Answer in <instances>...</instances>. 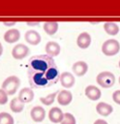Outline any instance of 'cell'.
<instances>
[{
  "instance_id": "6da1fadb",
  "label": "cell",
  "mask_w": 120,
  "mask_h": 124,
  "mask_svg": "<svg viewBox=\"0 0 120 124\" xmlns=\"http://www.w3.org/2000/svg\"><path fill=\"white\" fill-rule=\"evenodd\" d=\"M28 76L29 82L33 87H45L56 82L59 71L52 57L37 55L29 61Z\"/></svg>"
},
{
  "instance_id": "7a4b0ae2",
  "label": "cell",
  "mask_w": 120,
  "mask_h": 124,
  "mask_svg": "<svg viewBox=\"0 0 120 124\" xmlns=\"http://www.w3.org/2000/svg\"><path fill=\"white\" fill-rule=\"evenodd\" d=\"M20 80L16 76H11L7 78L2 83V89H4L8 95H14L18 89Z\"/></svg>"
},
{
  "instance_id": "3957f363",
  "label": "cell",
  "mask_w": 120,
  "mask_h": 124,
  "mask_svg": "<svg viewBox=\"0 0 120 124\" xmlns=\"http://www.w3.org/2000/svg\"><path fill=\"white\" fill-rule=\"evenodd\" d=\"M119 50H120V45L118 41L114 39L106 40L102 46V51L106 56H113L117 54Z\"/></svg>"
},
{
  "instance_id": "277c9868",
  "label": "cell",
  "mask_w": 120,
  "mask_h": 124,
  "mask_svg": "<svg viewBox=\"0 0 120 124\" xmlns=\"http://www.w3.org/2000/svg\"><path fill=\"white\" fill-rule=\"evenodd\" d=\"M97 82L104 88H109L113 86L115 82V77L110 72H102L97 76Z\"/></svg>"
},
{
  "instance_id": "5b68a950",
  "label": "cell",
  "mask_w": 120,
  "mask_h": 124,
  "mask_svg": "<svg viewBox=\"0 0 120 124\" xmlns=\"http://www.w3.org/2000/svg\"><path fill=\"white\" fill-rule=\"evenodd\" d=\"M30 53V49L27 46L23 44H18L14 46L12 50V55L15 59H23Z\"/></svg>"
},
{
  "instance_id": "8992f818",
  "label": "cell",
  "mask_w": 120,
  "mask_h": 124,
  "mask_svg": "<svg viewBox=\"0 0 120 124\" xmlns=\"http://www.w3.org/2000/svg\"><path fill=\"white\" fill-rule=\"evenodd\" d=\"M30 115H31V118L33 119V121L42 122L45 117V108L43 107L36 106L31 109Z\"/></svg>"
},
{
  "instance_id": "52a82bcc",
  "label": "cell",
  "mask_w": 120,
  "mask_h": 124,
  "mask_svg": "<svg viewBox=\"0 0 120 124\" xmlns=\"http://www.w3.org/2000/svg\"><path fill=\"white\" fill-rule=\"evenodd\" d=\"M85 95L88 99L92 100V101H97L101 98L102 96V92L101 90L97 87V86H94V85H88L86 86L85 88Z\"/></svg>"
},
{
  "instance_id": "ba28073f",
  "label": "cell",
  "mask_w": 120,
  "mask_h": 124,
  "mask_svg": "<svg viewBox=\"0 0 120 124\" xmlns=\"http://www.w3.org/2000/svg\"><path fill=\"white\" fill-rule=\"evenodd\" d=\"M91 44V36L89 35V33L87 32H82L78 35L77 39H76V45L82 48V49H85L87 47H89Z\"/></svg>"
},
{
  "instance_id": "9c48e42d",
  "label": "cell",
  "mask_w": 120,
  "mask_h": 124,
  "mask_svg": "<svg viewBox=\"0 0 120 124\" xmlns=\"http://www.w3.org/2000/svg\"><path fill=\"white\" fill-rule=\"evenodd\" d=\"M64 117V113L61 110V108L54 107L52 108L48 112V118L53 123H61L62 119Z\"/></svg>"
},
{
  "instance_id": "30bf717a",
  "label": "cell",
  "mask_w": 120,
  "mask_h": 124,
  "mask_svg": "<svg viewBox=\"0 0 120 124\" xmlns=\"http://www.w3.org/2000/svg\"><path fill=\"white\" fill-rule=\"evenodd\" d=\"M88 71V65L84 61H77L73 65V72L77 77L84 76Z\"/></svg>"
},
{
  "instance_id": "8fae6325",
  "label": "cell",
  "mask_w": 120,
  "mask_h": 124,
  "mask_svg": "<svg viewBox=\"0 0 120 124\" xmlns=\"http://www.w3.org/2000/svg\"><path fill=\"white\" fill-rule=\"evenodd\" d=\"M75 77L69 72H64L60 76V82L65 88H71L75 84Z\"/></svg>"
},
{
  "instance_id": "7c38bea8",
  "label": "cell",
  "mask_w": 120,
  "mask_h": 124,
  "mask_svg": "<svg viewBox=\"0 0 120 124\" xmlns=\"http://www.w3.org/2000/svg\"><path fill=\"white\" fill-rule=\"evenodd\" d=\"M25 41L30 44V45H33V46H36L38 44H40L41 42V35L35 31V30H29L25 33Z\"/></svg>"
},
{
  "instance_id": "4fadbf2b",
  "label": "cell",
  "mask_w": 120,
  "mask_h": 124,
  "mask_svg": "<svg viewBox=\"0 0 120 124\" xmlns=\"http://www.w3.org/2000/svg\"><path fill=\"white\" fill-rule=\"evenodd\" d=\"M73 100V95L69 90H62L58 92L57 95V101L61 106H67L69 105Z\"/></svg>"
},
{
  "instance_id": "5bb4252c",
  "label": "cell",
  "mask_w": 120,
  "mask_h": 124,
  "mask_svg": "<svg viewBox=\"0 0 120 124\" xmlns=\"http://www.w3.org/2000/svg\"><path fill=\"white\" fill-rule=\"evenodd\" d=\"M60 50H61V47L59 44L56 42H48L45 45V52L50 57L57 56L60 53Z\"/></svg>"
},
{
  "instance_id": "9a60e30c",
  "label": "cell",
  "mask_w": 120,
  "mask_h": 124,
  "mask_svg": "<svg viewBox=\"0 0 120 124\" xmlns=\"http://www.w3.org/2000/svg\"><path fill=\"white\" fill-rule=\"evenodd\" d=\"M96 110L102 116H108L113 111V108L109 104H106L105 102H100L96 106Z\"/></svg>"
},
{
  "instance_id": "2e32d148",
  "label": "cell",
  "mask_w": 120,
  "mask_h": 124,
  "mask_svg": "<svg viewBox=\"0 0 120 124\" xmlns=\"http://www.w3.org/2000/svg\"><path fill=\"white\" fill-rule=\"evenodd\" d=\"M19 38H20V33L17 29H10L4 34V40L9 44L17 42Z\"/></svg>"
},
{
  "instance_id": "e0dca14e",
  "label": "cell",
  "mask_w": 120,
  "mask_h": 124,
  "mask_svg": "<svg viewBox=\"0 0 120 124\" xmlns=\"http://www.w3.org/2000/svg\"><path fill=\"white\" fill-rule=\"evenodd\" d=\"M18 98L24 104L25 103H30L34 99V92L31 88H28V87L22 88L20 90L19 94H18Z\"/></svg>"
},
{
  "instance_id": "ac0fdd59",
  "label": "cell",
  "mask_w": 120,
  "mask_h": 124,
  "mask_svg": "<svg viewBox=\"0 0 120 124\" xmlns=\"http://www.w3.org/2000/svg\"><path fill=\"white\" fill-rule=\"evenodd\" d=\"M104 29L106 34L110 36H115L119 32V26L115 22H105L104 24Z\"/></svg>"
},
{
  "instance_id": "d6986e66",
  "label": "cell",
  "mask_w": 120,
  "mask_h": 124,
  "mask_svg": "<svg viewBox=\"0 0 120 124\" xmlns=\"http://www.w3.org/2000/svg\"><path fill=\"white\" fill-rule=\"evenodd\" d=\"M10 108H11L12 111L18 113V112H21V111L23 110V108H24V103L21 102L18 97H17V98H14V99L11 101Z\"/></svg>"
},
{
  "instance_id": "ffe728a7",
  "label": "cell",
  "mask_w": 120,
  "mask_h": 124,
  "mask_svg": "<svg viewBox=\"0 0 120 124\" xmlns=\"http://www.w3.org/2000/svg\"><path fill=\"white\" fill-rule=\"evenodd\" d=\"M44 30L47 35H54L58 30V23L56 21H48L44 23Z\"/></svg>"
},
{
  "instance_id": "44dd1931",
  "label": "cell",
  "mask_w": 120,
  "mask_h": 124,
  "mask_svg": "<svg viewBox=\"0 0 120 124\" xmlns=\"http://www.w3.org/2000/svg\"><path fill=\"white\" fill-rule=\"evenodd\" d=\"M57 94H58V91L53 92V93H51V94H49V95H47L45 97H41L40 98V101L44 105H45V106H50L51 104H53V102H54L55 97L57 96Z\"/></svg>"
},
{
  "instance_id": "7402d4cb",
  "label": "cell",
  "mask_w": 120,
  "mask_h": 124,
  "mask_svg": "<svg viewBox=\"0 0 120 124\" xmlns=\"http://www.w3.org/2000/svg\"><path fill=\"white\" fill-rule=\"evenodd\" d=\"M13 116L8 112H0V124H14Z\"/></svg>"
},
{
  "instance_id": "603a6c76",
  "label": "cell",
  "mask_w": 120,
  "mask_h": 124,
  "mask_svg": "<svg viewBox=\"0 0 120 124\" xmlns=\"http://www.w3.org/2000/svg\"><path fill=\"white\" fill-rule=\"evenodd\" d=\"M75 118L72 113L66 112L64 113V117L61 121V124H75Z\"/></svg>"
},
{
  "instance_id": "cb8c5ba5",
  "label": "cell",
  "mask_w": 120,
  "mask_h": 124,
  "mask_svg": "<svg viewBox=\"0 0 120 124\" xmlns=\"http://www.w3.org/2000/svg\"><path fill=\"white\" fill-rule=\"evenodd\" d=\"M8 102V94L4 89H0V105H5Z\"/></svg>"
},
{
  "instance_id": "d4e9b609",
  "label": "cell",
  "mask_w": 120,
  "mask_h": 124,
  "mask_svg": "<svg viewBox=\"0 0 120 124\" xmlns=\"http://www.w3.org/2000/svg\"><path fill=\"white\" fill-rule=\"evenodd\" d=\"M112 99L113 101L117 104V105H120V90H116L113 92L112 94Z\"/></svg>"
},
{
  "instance_id": "484cf974",
  "label": "cell",
  "mask_w": 120,
  "mask_h": 124,
  "mask_svg": "<svg viewBox=\"0 0 120 124\" xmlns=\"http://www.w3.org/2000/svg\"><path fill=\"white\" fill-rule=\"evenodd\" d=\"M94 124H107V122L105 120H103V119H97L94 122Z\"/></svg>"
},
{
  "instance_id": "4316f807",
  "label": "cell",
  "mask_w": 120,
  "mask_h": 124,
  "mask_svg": "<svg viewBox=\"0 0 120 124\" xmlns=\"http://www.w3.org/2000/svg\"><path fill=\"white\" fill-rule=\"evenodd\" d=\"M15 21H10V22H4V25H6V26H13V25H15Z\"/></svg>"
},
{
  "instance_id": "83f0119b",
  "label": "cell",
  "mask_w": 120,
  "mask_h": 124,
  "mask_svg": "<svg viewBox=\"0 0 120 124\" xmlns=\"http://www.w3.org/2000/svg\"><path fill=\"white\" fill-rule=\"evenodd\" d=\"M2 53H3V46H2V44L0 43V56L2 55Z\"/></svg>"
},
{
  "instance_id": "f1b7e54d",
  "label": "cell",
  "mask_w": 120,
  "mask_h": 124,
  "mask_svg": "<svg viewBox=\"0 0 120 124\" xmlns=\"http://www.w3.org/2000/svg\"><path fill=\"white\" fill-rule=\"evenodd\" d=\"M27 24H28V25H37V24H39V23H37V22H27Z\"/></svg>"
},
{
  "instance_id": "f546056e",
  "label": "cell",
  "mask_w": 120,
  "mask_h": 124,
  "mask_svg": "<svg viewBox=\"0 0 120 124\" xmlns=\"http://www.w3.org/2000/svg\"><path fill=\"white\" fill-rule=\"evenodd\" d=\"M119 68H120V61H119Z\"/></svg>"
},
{
  "instance_id": "4dcf8cb0",
  "label": "cell",
  "mask_w": 120,
  "mask_h": 124,
  "mask_svg": "<svg viewBox=\"0 0 120 124\" xmlns=\"http://www.w3.org/2000/svg\"><path fill=\"white\" fill-rule=\"evenodd\" d=\"M119 83H120V78H119Z\"/></svg>"
}]
</instances>
